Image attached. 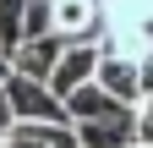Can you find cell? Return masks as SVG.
I'll return each instance as SVG.
<instances>
[{
	"label": "cell",
	"instance_id": "obj_1",
	"mask_svg": "<svg viewBox=\"0 0 153 148\" xmlns=\"http://www.w3.org/2000/svg\"><path fill=\"white\" fill-rule=\"evenodd\" d=\"M6 99H11V110H16V126H71L66 99L55 93L49 82L11 77V82H6Z\"/></svg>",
	"mask_w": 153,
	"mask_h": 148
},
{
	"label": "cell",
	"instance_id": "obj_2",
	"mask_svg": "<svg viewBox=\"0 0 153 148\" xmlns=\"http://www.w3.org/2000/svg\"><path fill=\"white\" fill-rule=\"evenodd\" d=\"M99 66H104V44H66V55H60V66H55L49 88H55L60 99H71V93H82V88L99 82Z\"/></svg>",
	"mask_w": 153,
	"mask_h": 148
},
{
	"label": "cell",
	"instance_id": "obj_3",
	"mask_svg": "<svg viewBox=\"0 0 153 148\" xmlns=\"http://www.w3.org/2000/svg\"><path fill=\"white\" fill-rule=\"evenodd\" d=\"M99 88H104L120 110H137V104H142V66H137V61H126V55H109V49H104Z\"/></svg>",
	"mask_w": 153,
	"mask_h": 148
},
{
	"label": "cell",
	"instance_id": "obj_4",
	"mask_svg": "<svg viewBox=\"0 0 153 148\" xmlns=\"http://www.w3.org/2000/svg\"><path fill=\"white\" fill-rule=\"evenodd\" d=\"M60 55H66V39H27L22 49L11 55V66H16V77L49 82V77H55V66H60Z\"/></svg>",
	"mask_w": 153,
	"mask_h": 148
},
{
	"label": "cell",
	"instance_id": "obj_5",
	"mask_svg": "<svg viewBox=\"0 0 153 148\" xmlns=\"http://www.w3.org/2000/svg\"><path fill=\"white\" fill-rule=\"evenodd\" d=\"M137 143V121L131 115H104L76 126V148H131Z\"/></svg>",
	"mask_w": 153,
	"mask_h": 148
},
{
	"label": "cell",
	"instance_id": "obj_6",
	"mask_svg": "<svg viewBox=\"0 0 153 148\" xmlns=\"http://www.w3.org/2000/svg\"><path fill=\"white\" fill-rule=\"evenodd\" d=\"M66 115H71V126H82V121H104V115H131V110H120L99 82H93V88H82V93L66 99Z\"/></svg>",
	"mask_w": 153,
	"mask_h": 148
},
{
	"label": "cell",
	"instance_id": "obj_7",
	"mask_svg": "<svg viewBox=\"0 0 153 148\" xmlns=\"http://www.w3.org/2000/svg\"><path fill=\"white\" fill-rule=\"evenodd\" d=\"M0 148H76V126H16Z\"/></svg>",
	"mask_w": 153,
	"mask_h": 148
},
{
	"label": "cell",
	"instance_id": "obj_8",
	"mask_svg": "<svg viewBox=\"0 0 153 148\" xmlns=\"http://www.w3.org/2000/svg\"><path fill=\"white\" fill-rule=\"evenodd\" d=\"M22 33H27V0H0V49L16 55Z\"/></svg>",
	"mask_w": 153,
	"mask_h": 148
},
{
	"label": "cell",
	"instance_id": "obj_9",
	"mask_svg": "<svg viewBox=\"0 0 153 148\" xmlns=\"http://www.w3.org/2000/svg\"><path fill=\"white\" fill-rule=\"evenodd\" d=\"M27 39H60V33H55V0H27V33H22V44Z\"/></svg>",
	"mask_w": 153,
	"mask_h": 148
},
{
	"label": "cell",
	"instance_id": "obj_10",
	"mask_svg": "<svg viewBox=\"0 0 153 148\" xmlns=\"http://www.w3.org/2000/svg\"><path fill=\"white\" fill-rule=\"evenodd\" d=\"M131 121H137V143L153 148V93H142V104L131 110Z\"/></svg>",
	"mask_w": 153,
	"mask_h": 148
},
{
	"label": "cell",
	"instance_id": "obj_11",
	"mask_svg": "<svg viewBox=\"0 0 153 148\" xmlns=\"http://www.w3.org/2000/svg\"><path fill=\"white\" fill-rule=\"evenodd\" d=\"M16 132V110H11V99H6V88H0V143H6Z\"/></svg>",
	"mask_w": 153,
	"mask_h": 148
},
{
	"label": "cell",
	"instance_id": "obj_12",
	"mask_svg": "<svg viewBox=\"0 0 153 148\" xmlns=\"http://www.w3.org/2000/svg\"><path fill=\"white\" fill-rule=\"evenodd\" d=\"M137 66H142V93H153V44H148V55H142Z\"/></svg>",
	"mask_w": 153,
	"mask_h": 148
},
{
	"label": "cell",
	"instance_id": "obj_13",
	"mask_svg": "<svg viewBox=\"0 0 153 148\" xmlns=\"http://www.w3.org/2000/svg\"><path fill=\"white\" fill-rule=\"evenodd\" d=\"M11 77H16V66H11V55H6V49H0V88H6Z\"/></svg>",
	"mask_w": 153,
	"mask_h": 148
},
{
	"label": "cell",
	"instance_id": "obj_14",
	"mask_svg": "<svg viewBox=\"0 0 153 148\" xmlns=\"http://www.w3.org/2000/svg\"><path fill=\"white\" fill-rule=\"evenodd\" d=\"M131 148H148V143H131Z\"/></svg>",
	"mask_w": 153,
	"mask_h": 148
}]
</instances>
